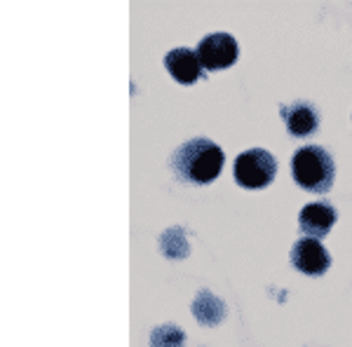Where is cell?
Returning a JSON list of instances; mask_svg holds the SVG:
<instances>
[{
	"label": "cell",
	"mask_w": 352,
	"mask_h": 347,
	"mask_svg": "<svg viewBox=\"0 0 352 347\" xmlns=\"http://www.w3.org/2000/svg\"><path fill=\"white\" fill-rule=\"evenodd\" d=\"M172 167L181 181L212 183L223 167V150L209 139H190L176 148Z\"/></svg>",
	"instance_id": "1"
},
{
	"label": "cell",
	"mask_w": 352,
	"mask_h": 347,
	"mask_svg": "<svg viewBox=\"0 0 352 347\" xmlns=\"http://www.w3.org/2000/svg\"><path fill=\"white\" fill-rule=\"evenodd\" d=\"M294 181L308 192H327L333 186V167L331 155L320 146H305L294 153L292 160Z\"/></svg>",
	"instance_id": "2"
},
{
	"label": "cell",
	"mask_w": 352,
	"mask_h": 347,
	"mask_svg": "<svg viewBox=\"0 0 352 347\" xmlns=\"http://www.w3.org/2000/svg\"><path fill=\"white\" fill-rule=\"evenodd\" d=\"M277 174V162L263 148H252L237 155L235 160V181L242 188L249 190H258L272 183Z\"/></svg>",
	"instance_id": "3"
},
{
	"label": "cell",
	"mask_w": 352,
	"mask_h": 347,
	"mask_svg": "<svg viewBox=\"0 0 352 347\" xmlns=\"http://www.w3.org/2000/svg\"><path fill=\"white\" fill-rule=\"evenodd\" d=\"M237 41L230 33H212V36H204L200 45H197V56H200V64L207 71H221V68H228L237 61Z\"/></svg>",
	"instance_id": "4"
},
{
	"label": "cell",
	"mask_w": 352,
	"mask_h": 347,
	"mask_svg": "<svg viewBox=\"0 0 352 347\" xmlns=\"http://www.w3.org/2000/svg\"><path fill=\"white\" fill-rule=\"evenodd\" d=\"M292 263L296 265V270L305 272V275L320 277L324 275L331 265V256L324 247L320 244V240H312V237H303L294 244L292 249Z\"/></svg>",
	"instance_id": "5"
},
{
	"label": "cell",
	"mask_w": 352,
	"mask_h": 347,
	"mask_svg": "<svg viewBox=\"0 0 352 347\" xmlns=\"http://www.w3.org/2000/svg\"><path fill=\"white\" fill-rule=\"evenodd\" d=\"M164 66L172 73V78L181 85H192L202 78V64L197 52L188 47H176L164 56Z\"/></svg>",
	"instance_id": "6"
},
{
	"label": "cell",
	"mask_w": 352,
	"mask_h": 347,
	"mask_svg": "<svg viewBox=\"0 0 352 347\" xmlns=\"http://www.w3.org/2000/svg\"><path fill=\"white\" fill-rule=\"evenodd\" d=\"M298 223H300V230L308 232L312 240L317 237H327L329 230L336 223V212L329 202H312V204H305L303 212L298 216Z\"/></svg>",
	"instance_id": "7"
},
{
	"label": "cell",
	"mask_w": 352,
	"mask_h": 347,
	"mask_svg": "<svg viewBox=\"0 0 352 347\" xmlns=\"http://www.w3.org/2000/svg\"><path fill=\"white\" fill-rule=\"evenodd\" d=\"M282 117H285L289 132L294 136H310L320 124L317 108L308 101H296V104L282 106Z\"/></svg>",
	"instance_id": "8"
},
{
	"label": "cell",
	"mask_w": 352,
	"mask_h": 347,
	"mask_svg": "<svg viewBox=\"0 0 352 347\" xmlns=\"http://www.w3.org/2000/svg\"><path fill=\"white\" fill-rule=\"evenodd\" d=\"M192 312H195V317L200 320L202 324H207V326H212V324H219L223 320L226 315V307L223 303L217 298V295H212L209 291H202L197 295V300L192 303Z\"/></svg>",
	"instance_id": "9"
},
{
	"label": "cell",
	"mask_w": 352,
	"mask_h": 347,
	"mask_svg": "<svg viewBox=\"0 0 352 347\" xmlns=\"http://www.w3.org/2000/svg\"><path fill=\"white\" fill-rule=\"evenodd\" d=\"M151 347H184V331L176 326H160L151 335Z\"/></svg>",
	"instance_id": "10"
}]
</instances>
